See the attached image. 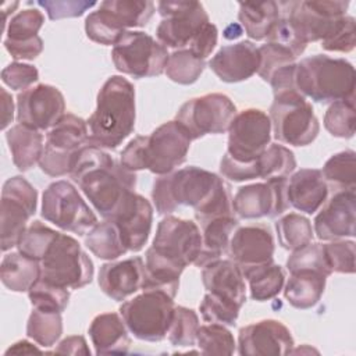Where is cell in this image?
Here are the masks:
<instances>
[{"label": "cell", "mask_w": 356, "mask_h": 356, "mask_svg": "<svg viewBox=\"0 0 356 356\" xmlns=\"http://www.w3.org/2000/svg\"><path fill=\"white\" fill-rule=\"evenodd\" d=\"M70 175L103 218L115 217L136 186L135 172L93 145L78 152Z\"/></svg>", "instance_id": "6da1fadb"}, {"label": "cell", "mask_w": 356, "mask_h": 356, "mask_svg": "<svg viewBox=\"0 0 356 356\" xmlns=\"http://www.w3.org/2000/svg\"><path fill=\"white\" fill-rule=\"evenodd\" d=\"M135 88L121 75L110 76L100 88L96 108L88 118L89 145L117 149L135 128Z\"/></svg>", "instance_id": "7a4b0ae2"}, {"label": "cell", "mask_w": 356, "mask_h": 356, "mask_svg": "<svg viewBox=\"0 0 356 356\" xmlns=\"http://www.w3.org/2000/svg\"><path fill=\"white\" fill-rule=\"evenodd\" d=\"M192 139L175 120L157 127L150 135H138L120 154V163L135 172L149 170L156 175L172 172L185 160Z\"/></svg>", "instance_id": "3957f363"}, {"label": "cell", "mask_w": 356, "mask_h": 356, "mask_svg": "<svg viewBox=\"0 0 356 356\" xmlns=\"http://www.w3.org/2000/svg\"><path fill=\"white\" fill-rule=\"evenodd\" d=\"M355 68L345 58L313 54L296 63L295 86L316 103H334L355 97Z\"/></svg>", "instance_id": "277c9868"}, {"label": "cell", "mask_w": 356, "mask_h": 356, "mask_svg": "<svg viewBox=\"0 0 356 356\" xmlns=\"http://www.w3.org/2000/svg\"><path fill=\"white\" fill-rule=\"evenodd\" d=\"M222 181L217 174L200 167H184L154 179L152 200L160 216H168L181 206H191L199 213L213 199Z\"/></svg>", "instance_id": "5b68a950"}, {"label": "cell", "mask_w": 356, "mask_h": 356, "mask_svg": "<svg viewBox=\"0 0 356 356\" xmlns=\"http://www.w3.org/2000/svg\"><path fill=\"white\" fill-rule=\"evenodd\" d=\"M156 11L153 1L107 0L85 18L86 36L100 44L114 46L131 28L145 26Z\"/></svg>", "instance_id": "8992f818"}, {"label": "cell", "mask_w": 356, "mask_h": 356, "mask_svg": "<svg viewBox=\"0 0 356 356\" xmlns=\"http://www.w3.org/2000/svg\"><path fill=\"white\" fill-rule=\"evenodd\" d=\"M174 298L157 289H146L125 300L118 312L128 331L140 341L160 342L170 330L174 316Z\"/></svg>", "instance_id": "52a82bcc"}, {"label": "cell", "mask_w": 356, "mask_h": 356, "mask_svg": "<svg viewBox=\"0 0 356 356\" xmlns=\"http://www.w3.org/2000/svg\"><path fill=\"white\" fill-rule=\"evenodd\" d=\"M268 117L274 138L286 145L307 146L320 132L313 106L296 89L274 95Z\"/></svg>", "instance_id": "ba28073f"}, {"label": "cell", "mask_w": 356, "mask_h": 356, "mask_svg": "<svg viewBox=\"0 0 356 356\" xmlns=\"http://www.w3.org/2000/svg\"><path fill=\"white\" fill-rule=\"evenodd\" d=\"M40 278L67 289H79L92 282L95 267L78 241L58 234L40 261Z\"/></svg>", "instance_id": "9c48e42d"}, {"label": "cell", "mask_w": 356, "mask_h": 356, "mask_svg": "<svg viewBox=\"0 0 356 356\" xmlns=\"http://www.w3.org/2000/svg\"><path fill=\"white\" fill-rule=\"evenodd\" d=\"M86 145H89L88 122L75 114H64L46 134L40 170L50 177L70 174L78 152Z\"/></svg>", "instance_id": "30bf717a"}, {"label": "cell", "mask_w": 356, "mask_h": 356, "mask_svg": "<svg viewBox=\"0 0 356 356\" xmlns=\"http://www.w3.org/2000/svg\"><path fill=\"white\" fill-rule=\"evenodd\" d=\"M168 56L160 42L142 31L124 32L111 50L115 70L136 79L161 75Z\"/></svg>", "instance_id": "8fae6325"}, {"label": "cell", "mask_w": 356, "mask_h": 356, "mask_svg": "<svg viewBox=\"0 0 356 356\" xmlns=\"http://www.w3.org/2000/svg\"><path fill=\"white\" fill-rule=\"evenodd\" d=\"M42 217L63 231L85 235L97 224V217L68 181L51 182L42 195Z\"/></svg>", "instance_id": "7c38bea8"}, {"label": "cell", "mask_w": 356, "mask_h": 356, "mask_svg": "<svg viewBox=\"0 0 356 356\" xmlns=\"http://www.w3.org/2000/svg\"><path fill=\"white\" fill-rule=\"evenodd\" d=\"M281 4L293 33L306 46L327 38L349 7V1L343 0H300Z\"/></svg>", "instance_id": "4fadbf2b"}, {"label": "cell", "mask_w": 356, "mask_h": 356, "mask_svg": "<svg viewBox=\"0 0 356 356\" xmlns=\"http://www.w3.org/2000/svg\"><path fill=\"white\" fill-rule=\"evenodd\" d=\"M235 115L236 107L227 95L207 93L185 102L175 121L182 125L192 140H196L204 135L227 132Z\"/></svg>", "instance_id": "5bb4252c"}, {"label": "cell", "mask_w": 356, "mask_h": 356, "mask_svg": "<svg viewBox=\"0 0 356 356\" xmlns=\"http://www.w3.org/2000/svg\"><path fill=\"white\" fill-rule=\"evenodd\" d=\"M38 192L21 175L8 178L1 189V252L18 245L36 213Z\"/></svg>", "instance_id": "9a60e30c"}, {"label": "cell", "mask_w": 356, "mask_h": 356, "mask_svg": "<svg viewBox=\"0 0 356 356\" xmlns=\"http://www.w3.org/2000/svg\"><path fill=\"white\" fill-rule=\"evenodd\" d=\"M157 11L163 19L156 29V36L165 49H185L210 22L199 1H159Z\"/></svg>", "instance_id": "2e32d148"}, {"label": "cell", "mask_w": 356, "mask_h": 356, "mask_svg": "<svg viewBox=\"0 0 356 356\" xmlns=\"http://www.w3.org/2000/svg\"><path fill=\"white\" fill-rule=\"evenodd\" d=\"M271 121L260 108H246L236 113L228 128L225 154L236 163H250L257 159L271 142Z\"/></svg>", "instance_id": "e0dca14e"}, {"label": "cell", "mask_w": 356, "mask_h": 356, "mask_svg": "<svg viewBox=\"0 0 356 356\" xmlns=\"http://www.w3.org/2000/svg\"><path fill=\"white\" fill-rule=\"evenodd\" d=\"M152 248L185 268L195 264L200 256L203 249L202 231L192 220L168 214L159 222Z\"/></svg>", "instance_id": "ac0fdd59"}, {"label": "cell", "mask_w": 356, "mask_h": 356, "mask_svg": "<svg viewBox=\"0 0 356 356\" xmlns=\"http://www.w3.org/2000/svg\"><path fill=\"white\" fill-rule=\"evenodd\" d=\"M296 168V160L292 150L284 145L270 143L268 147L250 163L232 161L227 154L220 161V172L224 178L234 182L252 179H282L288 178Z\"/></svg>", "instance_id": "d6986e66"}, {"label": "cell", "mask_w": 356, "mask_h": 356, "mask_svg": "<svg viewBox=\"0 0 356 356\" xmlns=\"http://www.w3.org/2000/svg\"><path fill=\"white\" fill-rule=\"evenodd\" d=\"M286 181L288 178L270 179L238 188L232 197L234 214L245 220L281 216L289 209Z\"/></svg>", "instance_id": "ffe728a7"}, {"label": "cell", "mask_w": 356, "mask_h": 356, "mask_svg": "<svg viewBox=\"0 0 356 356\" xmlns=\"http://www.w3.org/2000/svg\"><path fill=\"white\" fill-rule=\"evenodd\" d=\"M65 114L63 93L51 85L39 83L17 96V121L38 131H47Z\"/></svg>", "instance_id": "44dd1931"}, {"label": "cell", "mask_w": 356, "mask_h": 356, "mask_svg": "<svg viewBox=\"0 0 356 356\" xmlns=\"http://www.w3.org/2000/svg\"><path fill=\"white\" fill-rule=\"evenodd\" d=\"M293 345L286 325L266 318L239 328L236 346L241 356H282L291 353Z\"/></svg>", "instance_id": "7402d4cb"}, {"label": "cell", "mask_w": 356, "mask_h": 356, "mask_svg": "<svg viewBox=\"0 0 356 356\" xmlns=\"http://www.w3.org/2000/svg\"><path fill=\"white\" fill-rule=\"evenodd\" d=\"M313 231L320 241L353 238L356 224L355 189L337 191L330 200L320 207L314 217Z\"/></svg>", "instance_id": "603a6c76"}, {"label": "cell", "mask_w": 356, "mask_h": 356, "mask_svg": "<svg viewBox=\"0 0 356 356\" xmlns=\"http://www.w3.org/2000/svg\"><path fill=\"white\" fill-rule=\"evenodd\" d=\"M275 250L274 236L267 225L238 227L229 241L228 254L241 268L271 263Z\"/></svg>", "instance_id": "cb8c5ba5"}, {"label": "cell", "mask_w": 356, "mask_h": 356, "mask_svg": "<svg viewBox=\"0 0 356 356\" xmlns=\"http://www.w3.org/2000/svg\"><path fill=\"white\" fill-rule=\"evenodd\" d=\"M209 67L222 82L234 83L246 81L259 71V47L250 40L222 46L211 57Z\"/></svg>", "instance_id": "d4e9b609"}, {"label": "cell", "mask_w": 356, "mask_h": 356, "mask_svg": "<svg viewBox=\"0 0 356 356\" xmlns=\"http://www.w3.org/2000/svg\"><path fill=\"white\" fill-rule=\"evenodd\" d=\"M145 278V261L140 256H132L120 261L104 263L97 275V284L103 293L117 302H122L139 289Z\"/></svg>", "instance_id": "484cf974"}, {"label": "cell", "mask_w": 356, "mask_h": 356, "mask_svg": "<svg viewBox=\"0 0 356 356\" xmlns=\"http://www.w3.org/2000/svg\"><path fill=\"white\" fill-rule=\"evenodd\" d=\"M111 220L118 227L127 252H139L152 231L153 206L146 197L134 192L127 206Z\"/></svg>", "instance_id": "4316f807"}, {"label": "cell", "mask_w": 356, "mask_h": 356, "mask_svg": "<svg viewBox=\"0 0 356 356\" xmlns=\"http://www.w3.org/2000/svg\"><path fill=\"white\" fill-rule=\"evenodd\" d=\"M202 282L211 292L239 307L246 302V286L242 268L231 259H217L202 267Z\"/></svg>", "instance_id": "83f0119b"}, {"label": "cell", "mask_w": 356, "mask_h": 356, "mask_svg": "<svg viewBox=\"0 0 356 356\" xmlns=\"http://www.w3.org/2000/svg\"><path fill=\"white\" fill-rule=\"evenodd\" d=\"M328 197V184L321 170L300 168L286 181V199L289 207L306 214H314Z\"/></svg>", "instance_id": "f1b7e54d"}, {"label": "cell", "mask_w": 356, "mask_h": 356, "mask_svg": "<svg viewBox=\"0 0 356 356\" xmlns=\"http://www.w3.org/2000/svg\"><path fill=\"white\" fill-rule=\"evenodd\" d=\"M88 332L96 355L127 353L129 349V331L120 313L97 314L92 320Z\"/></svg>", "instance_id": "f546056e"}, {"label": "cell", "mask_w": 356, "mask_h": 356, "mask_svg": "<svg viewBox=\"0 0 356 356\" xmlns=\"http://www.w3.org/2000/svg\"><path fill=\"white\" fill-rule=\"evenodd\" d=\"M203 249L195 266L204 267L207 263L221 259L228 253L229 241L234 231L239 227V221L234 214L217 216L200 222Z\"/></svg>", "instance_id": "4dcf8cb0"}, {"label": "cell", "mask_w": 356, "mask_h": 356, "mask_svg": "<svg viewBox=\"0 0 356 356\" xmlns=\"http://www.w3.org/2000/svg\"><path fill=\"white\" fill-rule=\"evenodd\" d=\"M6 140L13 163L19 171H29L39 164L44 149L40 131L18 122L6 132Z\"/></svg>", "instance_id": "1f68e13d"}, {"label": "cell", "mask_w": 356, "mask_h": 356, "mask_svg": "<svg viewBox=\"0 0 356 356\" xmlns=\"http://www.w3.org/2000/svg\"><path fill=\"white\" fill-rule=\"evenodd\" d=\"M327 277L314 270L292 271L284 289L286 302L299 310L316 306L325 289Z\"/></svg>", "instance_id": "d6a6232c"}, {"label": "cell", "mask_w": 356, "mask_h": 356, "mask_svg": "<svg viewBox=\"0 0 356 356\" xmlns=\"http://www.w3.org/2000/svg\"><path fill=\"white\" fill-rule=\"evenodd\" d=\"M185 268L161 256L152 246L145 254V278L142 291L157 289L175 298L179 288V277Z\"/></svg>", "instance_id": "836d02e7"}, {"label": "cell", "mask_w": 356, "mask_h": 356, "mask_svg": "<svg viewBox=\"0 0 356 356\" xmlns=\"http://www.w3.org/2000/svg\"><path fill=\"white\" fill-rule=\"evenodd\" d=\"M282 14L281 1L239 3L238 19L250 39L264 40Z\"/></svg>", "instance_id": "e575fe53"}, {"label": "cell", "mask_w": 356, "mask_h": 356, "mask_svg": "<svg viewBox=\"0 0 356 356\" xmlns=\"http://www.w3.org/2000/svg\"><path fill=\"white\" fill-rule=\"evenodd\" d=\"M40 261L31 259L18 250L4 254L0 264L1 282L13 292H28L40 278Z\"/></svg>", "instance_id": "d590c367"}, {"label": "cell", "mask_w": 356, "mask_h": 356, "mask_svg": "<svg viewBox=\"0 0 356 356\" xmlns=\"http://www.w3.org/2000/svg\"><path fill=\"white\" fill-rule=\"evenodd\" d=\"M242 273L249 284L250 298L257 302L275 298L285 284V273L282 267L274 261L243 267Z\"/></svg>", "instance_id": "8d00e7d4"}, {"label": "cell", "mask_w": 356, "mask_h": 356, "mask_svg": "<svg viewBox=\"0 0 356 356\" xmlns=\"http://www.w3.org/2000/svg\"><path fill=\"white\" fill-rule=\"evenodd\" d=\"M85 246L99 259L115 260L127 252L117 224L111 218L97 222L85 236Z\"/></svg>", "instance_id": "74e56055"}, {"label": "cell", "mask_w": 356, "mask_h": 356, "mask_svg": "<svg viewBox=\"0 0 356 356\" xmlns=\"http://www.w3.org/2000/svg\"><path fill=\"white\" fill-rule=\"evenodd\" d=\"M63 334L61 313L33 307L26 323V335L42 348L57 343Z\"/></svg>", "instance_id": "f35d334b"}, {"label": "cell", "mask_w": 356, "mask_h": 356, "mask_svg": "<svg viewBox=\"0 0 356 356\" xmlns=\"http://www.w3.org/2000/svg\"><path fill=\"white\" fill-rule=\"evenodd\" d=\"M275 231L281 248L291 252L310 243L314 236L310 220L298 213H289L278 218Z\"/></svg>", "instance_id": "ab89813d"}, {"label": "cell", "mask_w": 356, "mask_h": 356, "mask_svg": "<svg viewBox=\"0 0 356 356\" xmlns=\"http://www.w3.org/2000/svg\"><path fill=\"white\" fill-rule=\"evenodd\" d=\"M355 150H343L331 156L321 174L327 184H330L337 191L355 189L356 186V167H355Z\"/></svg>", "instance_id": "60d3db41"}, {"label": "cell", "mask_w": 356, "mask_h": 356, "mask_svg": "<svg viewBox=\"0 0 356 356\" xmlns=\"http://www.w3.org/2000/svg\"><path fill=\"white\" fill-rule=\"evenodd\" d=\"M204 67V60L196 57L188 49H179L168 56L164 72L175 83L191 85L200 78Z\"/></svg>", "instance_id": "b9f144b4"}, {"label": "cell", "mask_w": 356, "mask_h": 356, "mask_svg": "<svg viewBox=\"0 0 356 356\" xmlns=\"http://www.w3.org/2000/svg\"><path fill=\"white\" fill-rule=\"evenodd\" d=\"M196 343L203 355H225L235 352L236 342L232 332L220 323H209L199 325Z\"/></svg>", "instance_id": "7bdbcfd3"}, {"label": "cell", "mask_w": 356, "mask_h": 356, "mask_svg": "<svg viewBox=\"0 0 356 356\" xmlns=\"http://www.w3.org/2000/svg\"><path fill=\"white\" fill-rule=\"evenodd\" d=\"M355 97L331 103L324 114V127L335 138H352L355 135Z\"/></svg>", "instance_id": "ee69618b"}, {"label": "cell", "mask_w": 356, "mask_h": 356, "mask_svg": "<svg viewBox=\"0 0 356 356\" xmlns=\"http://www.w3.org/2000/svg\"><path fill=\"white\" fill-rule=\"evenodd\" d=\"M58 234V231H54L50 227L44 225L42 221L35 220L26 227L25 232L22 234L17 245V249L22 254L38 261H42L44 253L47 252L49 246L53 243Z\"/></svg>", "instance_id": "f6af8a7d"}, {"label": "cell", "mask_w": 356, "mask_h": 356, "mask_svg": "<svg viewBox=\"0 0 356 356\" xmlns=\"http://www.w3.org/2000/svg\"><path fill=\"white\" fill-rule=\"evenodd\" d=\"M199 330V317L195 310L185 306H175L172 321L168 330V341L171 345L184 348L196 343Z\"/></svg>", "instance_id": "bcb514c9"}, {"label": "cell", "mask_w": 356, "mask_h": 356, "mask_svg": "<svg viewBox=\"0 0 356 356\" xmlns=\"http://www.w3.org/2000/svg\"><path fill=\"white\" fill-rule=\"evenodd\" d=\"M32 307L63 313L70 302V291L39 278L28 291Z\"/></svg>", "instance_id": "7dc6e473"}, {"label": "cell", "mask_w": 356, "mask_h": 356, "mask_svg": "<svg viewBox=\"0 0 356 356\" xmlns=\"http://www.w3.org/2000/svg\"><path fill=\"white\" fill-rule=\"evenodd\" d=\"M286 268L289 273L296 270H314L324 274L325 277L332 274L325 259L324 245L318 242H310L299 249L292 250L286 260Z\"/></svg>", "instance_id": "c3c4849f"}, {"label": "cell", "mask_w": 356, "mask_h": 356, "mask_svg": "<svg viewBox=\"0 0 356 356\" xmlns=\"http://www.w3.org/2000/svg\"><path fill=\"white\" fill-rule=\"evenodd\" d=\"M44 24V15L39 8H25L13 15L6 28V40L25 42L38 35L39 29Z\"/></svg>", "instance_id": "681fc988"}, {"label": "cell", "mask_w": 356, "mask_h": 356, "mask_svg": "<svg viewBox=\"0 0 356 356\" xmlns=\"http://www.w3.org/2000/svg\"><path fill=\"white\" fill-rule=\"evenodd\" d=\"M199 312L206 323L235 325L241 307L211 292H207L199 305Z\"/></svg>", "instance_id": "f907efd6"}, {"label": "cell", "mask_w": 356, "mask_h": 356, "mask_svg": "<svg viewBox=\"0 0 356 356\" xmlns=\"http://www.w3.org/2000/svg\"><path fill=\"white\" fill-rule=\"evenodd\" d=\"M323 245L327 263L332 273H355V241L335 239Z\"/></svg>", "instance_id": "816d5d0a"}, {"label": "cell", "mask_w": 356, "mask_h": 356, "mask_svg": "<svg viewBox=\"0 0 356 356\" xmlns=\"http://www.w3.org/2000/svg\"><path fill=\"white\" fill-rule=\"evenodd\" d=\"M259 53H260V67L257 74L266 82H268V79L277 70L285 65L293 64L296 61V57L288 49L278 46L275 43L266 42L259 47Z\"/></svg>", "instance_id": "f5cc1de1"}, {"label": "cell", "mask_w": 356, "mask_h": 356, "mask_svg": "<svg viewBox=\"0 0 356 356\" xmlns=\"http://www.w3.org/2000/svg\"><path fill=\"white\" fill-rule=\"evenodd\" d=\"M356 46V26L355 18L345 15L335 25L332 32L321 40V47L327 51L349 53Z\"/></svg>", "instance_id": "db71d44e"}, {"label": "cell", "mask_w": 356, "mask_h": 356, "mask_svg": "<svg viewBox=\"0 0 356 356\" xmlns=\"http://www.w3.org/2000/svg\"><path fill=\"white\" fill-rule=\"evenodd\" d=\"M36 4L47 13V17L51 21L61 19V18H74L81 17L92 7L97 6L96 1H83V0H40Z\"/></svg>", "instance_id": "11a10c76"}, {"label": "cell", "mask_w": 356, "mask_h": 356, "mask_svg": "<svg viewBox=\"0 0 356 356\" xmlns=\"http://www.w3.org/2000/svg\"><path fill=\"white\" fill-rule=\"evenodd\" d=\"M39 71L31 64L14 61L3 68L1 81L13 90H26L38 82Z\"/></svg>", "instance_id": "9f6ffc18"}, {"label": "cell", "mask_w": 356, "mask_h": 356, "mask_svg": "<svg viewBox=\"0 0 356 356\" xmlns=\"http://www.w3.org/2000/svg\"><path fill=\"white\" fill-rule=\"evenodd\" d=\"M281 7H282V4H281ZM266 40L268 43H275L278 46H282V47L288 49L296 58L306 50V44L302 43L296 38V35L293 33L285 14H282L281 18L274 24V26L268 32Z\"/></svg>", "instance_id": "6f0895ef"}, {"label": "cell", "mask_w": 356, "mask_h": 356, "mask_svg": "<svg viewBox=\"0 0 356 356\" xmlns=\"http://www.w3.org/2000/svg\"><path fill=\"white\" fill-rule=\"evenodd\" d=\"M217 38H218L217 26L214 24L209 22L193 38V40L188 46V50H191L196 57L206 60L214 50V47L217 44Z\"/></svg>", "instance_id": "680465c9"}, {"label": "cell", "mask_w": 356, "mask_h": 356, "mask_svg": "<svg viewBox=\"0 0 356 356\" xmlns=\"http://www.w3.org/2000/svg\"><path fill=\"white\" fill-rule=\"evenodd\" d=\"M6 50L14 60H35L43 50V40L40 36H36L25 42H3Z\"/></svg>", "instance_id": "91938a15"}, {"label": "cell", "mask_w": 356, "mask_h": 356, "mask_svg": "<svg viewBox=\"0 0 356 356\" xmlns=\"http://www.w3.org/2000/svg\"><path fill=\"white\" fill-rule=\"evenodd\" d=\"M54 353L61 355H85L90 356V349L86 343L85 337L82 335H71L64 338L54 349Z\"/></svg>", "instance_id": "94428289"}, {"label": "cell", "mask_w": 356, "mask_h": 356, "mask_svg": "<svg viewBox=\"0 0 356 356\" xmlns=\"http://www.w3.org/2000/svg\"><path fill=\"white\" fill-rule=\"evenodd\" d=\"M0 93H1V107H3L1 129H6L14 120V102L11 95L4 88H0Z\"/></svg>", "instance_id": "6125c7cd"}, {"label": "cell", "mask_w": 356, "mask_h": 356, "mask_svg": "<svg viewBox=\"0 0 356 356\" xmlns=\"http://www.w3.org/2000/svg\"><path fill=\"white\" fill-rule=\"evenodd\" d=\"M35 352H42L39 348H36L33 343L22 339V341H18L15 343H13L7 350H6V355H10V353H17V355H21V353H35Z\"/></svg>", "instance_id": "be15d7a7"}, {"label": "cell", "mask_w": 356, "mask_h": 356, "mask_svg": "<svg viewBox=\"0 0 356 356\" xmlns=\"http://www.w3.org/2000/svg\"><path fill=\"white\" fill-rule=\"evenodd\" d=\"M19 6L18 1H8V3H4L3 7H1V17H3V31H6L7 28V24H8V15L14 13V10Z\"/></svg>", "instance_id": "e7e4bbea"}]
</instances>
